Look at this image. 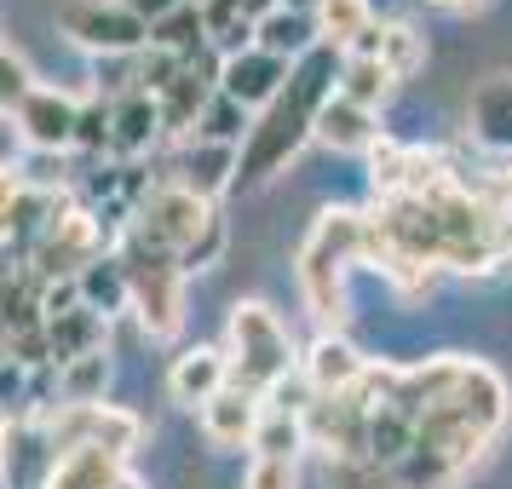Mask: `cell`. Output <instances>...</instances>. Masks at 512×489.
Listing matches in <instances>:
<instances>
[{
    "instance_id": "1",
    "label": "cell",
    "mask_w": 512,
    "mask_h": 489,
    "mask_svg": "<svg viewBox=\"0 0 512 489\" xmlns=\"http://www.w3.org/2000/svg\"><path fill=\"white\" fill-rule=\"evenodd\" d=\"M512 403H507V380L478 363V357H461L455 380L443 386L415 420V449L409 461L397 466L403 484H461L472 466L489 455V443L501 438Z\"/></svg>"
},
{
    "instance_id": "2",
    "label": "cell",
    "mask_w": 512,
    "mask_h": 489,
    "mask_svg": "<svg viewBox=\"0 0 512 489\" xmlns=\"http://www.w3.org/2000/svg\"><path fill=\"white\" fill-rule=\"evenodd\" d=\"M369 259V213L357 208H323L300 242V294L305 311L317 317V334H334L346 323V271Z\"/></svg>"
},
{
    "instance_id": "3",
    "label": "cell",
    "mask_w": 512,
    "mask_h": 489,
    "mask_svg": "<svg viewBox=\"0 0 512 489\" xmlns=\"http://www.w3.org/2000/svg\"><path fill=\"white\" fill-rule=\"evenodd\" d=\"M225 351H231V386L271 397L282 380L300 374V351L294 334L282 328V317L265 300H236L225 317Z\"/></svg>"
},
{
    "instance_id": "4",
    "label": "cell",
    "mask_w": 512,
    "mask_h": 489,
    "mask_svg": "<svg viewBox=\"0 0 512 489\" xmlns=\"http://www.w3.org/2000/svg\"><path fill=\"white\" fill-rule=\"evenodd\" d=\"M116 259L133 288V317L150 340H179L185 334V265L179 254H167L156 242H144L133 225H121Z\"/></svg>"
},
{
    "instance_id": "5",
    "label": "cell",
    "mask_w": 512,
    "mask_h": 489,
    "mask_svg": "<svg viewBox=\"0 0 512 489\" xmlns=\"http://www.w3.org/2000/svg\"><path fill=\"white\" fill-rule=\"evenodd\" d=\"M127 225H133L144 242H156V248H167V254L185 259L190 248H196L213 225H219V208H213L208 196L185 190L179 179H167V185H156L139 208H133V219H127Z\"/></svg>"
},
{
    "instance_id": "6",
    "label": "cell",
    "mask_w": 512,
    "mask_h": 489,
    "mask_svg": "<svg viewBox=\"0 0 512 489\" xmlns=\"http://www.w3.org/2000/svg\"><path fill=\"white\" fill-rule=\"evenodd\" d=\"M58 29L81 52H93L98 64L104 58H139L150 47V24L127 0H64L58 6Z\"/></svg>"
},
{
    "instance_id": "7",
    "label": "cell",
    "mask_w": 512,
    "mask_h": 489,
    "mask_svg": "<svg viewBox=\"0 0 512 489\" xmlns=\"http://www.w3.org/2000/svg\"><path fill=\"white\" fill-rule=\"evenodd\" d=\"M41 432H47V449L64 455V449H81V443H104L116 455H133L144 438V420L121 403H58L41 415Z\"/></svg>"
},
{
    "instance_id": "8",
    "label": "cell",
    "mask_w": 512,
    "mask_h": 489,
    "mask_svg": "<svg viewBox=\"0 0 512 489\" xmlns=\"http://www.w3.org/2000/svg\"><path fill=\"white\" fill-rule=\"evenodd\" d=\"M288 81H294V64L277 58V52L265 47H248V52H231V58H219V93L236 98L242 110H271L282 93H288Z\"/></svg>"
},
{
    "instance_id": "9",
    "label": "cell",
    "mask_w": 512,
    "mask_h": 489,
    "mask_svg": "<svg viewBox=\"0 0 512 489\" xmlns=\"http://www.w3.org/2000/svg\"><path fill=\"white\" fill-rule=\"evenodd\" d=\"M12 121H18V133H24L29 150H52V156H64V150H75L81 98L58 93V87H35V93L12 110Z\"/></svg>"
},
{
    "instance_id": "10",
    "label": "cell",
    "mask_w": 512,
    "mask_h": 489,
    "mask_svg": "<svg viewBox=\"0 0 512 489\" xmlns=\"http://www.w3.org/2000/svg\"><path fill=\"white\" fill-rule=\"evenodd\" d=\"M369 369H374V363L346 340V328L317 334V340L300 351V374H305V386H311L317 397H346V392H357Z\"/></svg>"
},
{
    "instance_id": "11",
    "label": "cell",
    "mask_w": 512,
    "mask_h": 489,
    "mask_svg": "<svg viewBox=\"0 0 512 489\" xmlns=\"http://www.w3.org/2000/svg\"><path fill=\"white\" fill-rule=\"evenodd\" d=\"M231 386V351L225 346H190L173 357V369H167V397L179 403V409H208L213 397Z\"/></svg>"
},
{
    "instance_id": "12",
    "label": "cell",
    "mask_w": 512,
    "mask_h": 489,
    "mask_svg": "<svg viewBox=\"0 0 512 489\" xmlns=\"http://www.w3.org/2000/svg\"><path fill=\"white\" fill-rule=\"evenodd\" d=\"M196 420H202V438H208L213 449H254L259 420H265V397L242 392V386H225Z\"/></svg>"
},
{
    "instance_id": "13",
    "label": "cell",
    "mask_w": 512,
    "mask_h": 489,
    "mask_svg": "<svg viewBox=\"0 0 512 489\" xmlns=\"http://www.w3.org/2000/svg\"><path fill=\"white\" fill-rule=\"evenodd\" d=\"M127 478H133V472H127V455L104 449V443H81V449L52 455L47 484L41 489H121Z\"/></svg>"
},
{
    "instance_id": "14",
    "label": "cell",
    "mask_w": 512,
    "mask_h": 489,
    "mask_svg": "<svg viewBox=\"0 0 512 489\" xmlns=\"http://www.w3.org/2000/svg\"><path fill=\"white\" fill-rule=\"evenodd\" d=\"M466 127H472V139L484 144V150L512 156V70L478 81V93L466 104Z\"/></svg>"
},
{
    "instance_id": "15",
    "label": "cell",
    "mask_w": 512,
    "mask_h": 489,
    "mask_svg": "<svg viewBox=\"0 0 512 489\" xmlns=\"http://www.w3.org/2000/svg\"><path fill=\"white\" fill-rule=\"evenodd\" d=\"M380 139H386V133H380V116L363 110V104H351V98L334 93L323 110H317V144L340 150V156H369Z\"/></svg>"
},
{
    "instance_id": "16",
    "label": "cell",
    "mask_w": 512,
    "mask_h": 489,
    "mask_svg": "<svg viewBox=\"0 0 512 489\" xmlns=\"http://www.w3.org/2000/svg\"><path fill=\"white\" fill-rule=\"evenodd\" d=\"M219 98V75H202V64H190L173 87H167L156 104H162V127L173 133V139H196V127H202V116H208V104Z\"/></svg>"
},
{
    "instance_id": "17",
    "label": "cell",
    "mask_w": 512,
    "mask_h": 489,
    "mask_svg": "<svg viewBox=\"0 0 512 489\" xmlns=\"http://www.w3.org/2000/svg\"><path fill=\"white\" fill-rule=\"evenodd\" d=\"M236 162H242V150H231V144L190 139L185 156H179V185L196 190V196H208V202H219L225 190H236Z\"/></svg>"
},
{
    "instance_id": "18",
    "label": "cell",
    "mask_w": 512,
    "mask_h": 489,
    "mask_svg": "<svg viewBox=\"0 0 512 489\" xmlns=\"http://www.w3.org/2000/svg\"><path fill=\"white\" fill-rule=\"evenodd\" d=\"M311 18H317L323 47H334V52H357L374 29H380V18H374L369 0H317V12H311Z\"/></svg>"
},
{
    "instance_id": "19",
    "label": "cell",
    "mask_w": 512,
    "mask_h": 489,
    "mask_svg": "<svg viewBox=\"0 0 512 489\" xmlns=\"http://www.w3.org/2000/svg\"><path fill=\"white\" fill-rule=\"evenodd\" d=\"M254 47L277 52V58H288V64H300V58H311V52L323 47V35H317V18H311V12L282 6V12H271V18H259Z\"/></svg>"
},
{
    "instance_id": "20",
    "label": "cell",
    "mask_w": 512,
    "mask_h": 489,
    "mask_svg": "<svg viewBox=\"0 0 512 489\" xmlns=\"http://www.w3.org/2000/svg\"><path fill=\"white\" fill-rule=\"evenodd\" d=\"M110 104H116V156H139L167 133L162 104L150 93H127V98H110Z\"/></svg>"
},
{
    "instance_id": "21",
    "label": "cell",
    "mask_w": 512,
    "mask_h": 489,
    "mask_svg": "<svg viewBox=\"0 0 512 489\" xmlns=\"http://www.w3.org/2000/svg\"><path fill=\"white\" fill-rule=\"evenodd\" d=\"M104 323H110V317H98L93 305H75V311H64V317H52L47 334H52V357H58V369H64L70 357H87V351L104 346Z\"/></svg>"
},
{
    "instance_id": "22",
    "label": "cell",
    "mask_w": 512,
    "mask_h": 489,
    "mask_svg": "<svg viewBox=\"0 0 512 489\" xmlns=\"http://www.w3.org/2000/svg\"><path fill=\"white\" fill-rule=\"evenodd\" d=\"M150 47L173 52V58H185V64H202V52L213 47V35H208V18H202V6H179L173 18H162V24L150 29Z\"/></svg>"
},
{
    "instance_id": "23",
    "label": "cell",
    "mask_w": 512,
    "mask_h": 489,
    "mask_svg": "<svg viewBox=\"0 0 512 489\" xmlns=\"http://www.w3.org/2000/svg\"><path fill=\"white\" fill-rule=\"evenodd\" d=\"M81 300L93 305L98 317H116V311H133V288H127V271H121L116 254L93 259L81 271Z\"/></svg>"
},
{
    "instance_id": "24",
    "label": "cell",
    "mask_w": 512,
    "mask_h": 489,
    "mask_svg": "<svg viewBox=\"0 0 512 489\" xmlns=\"http://www.w3.org/2000/svg\"><path fill=\"white\" fill-rule=\"evenodd\" d=\"M104 392H110V351L104 346L70 357L58 369V403H104Z\"/></svg>"
},
{
    "instance_id": "25",
    "label": "cell",
    "mask_w": 512,
    "mask_h": 489,
    "mask_svg": "<svg viewBox=\"0 0 512 489\" xmlns=\"http://www.w3.org/2000/svg\"><path fill=\"white\" fill-rule=\"evenodd\" d=\"M305 449H311L305 415H288V409H265V420H259V438H254V455H265V461H300Z\"/></svg>"
},
{
    "instance_id": "26",
    "label": "cell",
    "mask_w": 512,
    "mask_h": 489,
    "mask_svg": "<svg viewBox=\"0 0 512 489\" xmlns=\"http://www.w3.org/2000/svg\"><path fill=\"white\" fill-rule=\"evenodd\" d=\"M397 93V75L380 64V58H346V70H340V98H351V104H363V110H374L380 116V104Z\"/></svg>"
},
{
    "instance_id": "27",
    "label": "cell",
    "mask_w": 512,
    "mask_h": 489,
    "mask_svg": "<svg viewBox=\"0 0 512 489\" xmlns=\"http://www.w3.org/2000/svg\"><path fill=\"white\" fill-rule=\"evenodd\" d=\"M323 489H403V472L374 455H351V461H323Z\"/></svg>"
},
{
    "instance_id": "28",
    "label": "cell",
    "mask_w": 512,
    "mask_h": 489,
    "mask_svg": "<svg viewBox=\"0 0 512 489\" xmlns=\"http://www.w3.org/2000/svg\"><path fill=\"white\" fill-rule=\"evenodd\" d=\"M380 64L397 81H415L426 70V35L415 24H380Z\"/></svg>"
},
{
    "instance_id": "29",
    "label": "cell",
    "mask_w": 512,
    "mask_h": 489,
    "mask_svg": "<svg viewBox=\"0 0 512 489\" xmlns=\"http://www.w3.org/2000/svg\"><path fill=\"white\" fill-rule=\"evenodd\" d=\"M248 133H254V110H242L236 98H213L208 116H202V127H196V139L202 144H231V150H242L248 144Z\"/></svg>"
},
{
    "instance_id": "30",
    "label": "cell",
    "mask_w": 512,
    "mask_h": 489,
    "mask_svg": "<svg viewBox=\"0 0 512 489\" xmlns=\"http://www.w3.org/2000/svg\"><path fill=\"white\" fill-rule=\"evenodd\" d=\"M75 150H87V156H104V150H116V104L104 93L81 98V127H75Z\"/></svg>"
},
{
    "instance_id": "31",
    "label": "cell",
    "mask_w": 512,
    "mask_h": 489,
    "mask_svg": "<svg viewBox=\"0 0 512 489\" xmlns=\"http://www.w3.org/2000/svg\"><path fill=\"white\" fill-rule=\"evenodd\" d=\"M29 93H35V70H29L24 52L6 41V47H0V104H6V116H12Z\"/></svg>"
},
{
    "instance_id": "32",
    "label": "cell",
    "mask_w": 512,
    "mask_h": 489,
    "mask_svg": "<svg viewBox=\"0 0 512 489\" xmlns=\"http://www.w3.org/2000/svg\"><path fill=\"white\" fill-rule=\"evenodd\" d=\"M185 70H190L185 58H173V52H162V47H144V52H139V93L162 98Z\"/></svg>"
},
{
    "instance_id": "33",
    "label": "cell",
    "mask_w": 512,
    "mask_h": 489,
    "mask_svg": "<svg viewBox=\"0 0 512 489\" xmlns=\"http://www.w3.org/2000/svg\"><path fill=\"white\" fill-rule=\"evenodd\" d=\"M18 185L58 196V190L70 185V167H64V156H52V150H29V162H24V173H18Z\"/></svg>"
},
{
    "instance_id": "34",
    "label": "cell",
    "mask_w": 512,
    "mask_h": 489,
    "mask_svg": "<svg viewBox=\"0 0 512 489\" xmlns=\"http://www.w3.org/2000/svg\"><path fill=\"white\" fill-rule=\"evenodd\" d=\"M242 489H300V461H265L254 455L242 472Z\"/></svg>"
},
{
    "instance_id": "35",
    "label": "cell",
    "mask_w": 512,
    "mask_h": 489,
    "mask_svg": "<svg viewBox=\"0 0 512 489\" xmlns=\"http://www.w3.org/2000/svg\"><path fill=\"white\" fill-rule=\"evenodd\" d=\"M219 259H225V219H219V225H213V231L202 236L185 259H179V265H185V277H196V271H213Z\"/></svg>"
},
{
    "instance_id": "36",
    "label": "cell",
    "mask_w": 512,
    "mask_h": 489,
    "mask_svg": "<svg viewBox=\"0 0 512 489\" xmlns=\"http://www.w3.org/2000/svg\"><path fill=\"white\" fill-rule=\"evenodd\" d=\"M127 6H133V12H139V18H144L150 29H156L162 18H173V12H179L185 0H127Z\"/></svg>"
},
{
    "instance_id": "37",
    "label": "cell",
    "mask_w": 512,
    "mask_h": 489,
    "mask_svg": "<svg viewBox=\"0 0 512 489\" xmlns=\"http://www.w3.org/2000/svg\"><path fill=\"white\" fill-rule=\"evenodd\" d=\"M432 12H449V18H472V12H484L489 0H426Z\"/></svg>"
},
{
    "instance_id": "38",
    "label": "cell",
    "mask_w": 512,
    "mask_h": 489,
    "mask_svg": "<svg viewBox=\"0 0 512 489\" xmlns=\"http://www.w3.org/2000/svg\"><path fill=\"white\" fill-rule=\"evenodd\" d=\"M403 489H449V484H403Z\"/></svg>"
},
{
    "instance_id": "39",
    "label": "cell",
    "mask_w": 512,
    "mask_h": 489,
    "mask_svg": "<svg viewBox=\"0 0 512 489\" xmlns=\"http://www.w3.org/2000/svg\"><path fill=\"white\" fill-rule=\"evenodd\" d=\"M121 489H144V484H139V478H127V484H121Z\"/></svg>"
},
{
    "instance_id": "40",
    "label": "cell",
    "mask_w": 512,
    "mask_h": 489,
    "mask_svg": "<svg viewBox=\"0 0 512 489\" xmlns=\"http://www.w3.org/2000/svg\"><path fill=\"white\" fill-rule=\"evenodd\" d=\"M185 6H208V0H185Z\"/></svg>"
},
{
    "instance_id": "41",
    "label": "cell",
    "mask_w": 512,
    "mask_h": 489,
    "mask_svg": "<svg viewBox=\"0 0 512 489\" xmlns=\"http://www.w3.org/2000/svg\"><path fill=\"white\" fill-rule=\"evenodd\" d=\"M507 265H512V254H507Z\"/></svg>"
}]
</instances>
